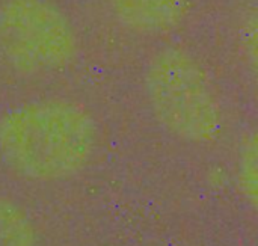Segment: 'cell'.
<instances>
[{"label":"cell","mask_w":258,"mask_h":246,"mask_svg":"<svg viewBox=\"0 0 258 246\" xmlns=\"http://www.w3.org/2000/svg\"><path fill=\"white\" fill-rule=\"evenodd\" d=\"M95 148L94 118L74 101H30L0 116V159L26 180H70L88 166Z\"/></svg>","instance_id":"6da1fadb"},{"label":"cell","mask_w":258,"mask_h":246,"mask_svg":"<svg viewBox=\"0 0 258 246\" xmlns=\"http://www.w3.org/2000/svg\"><path fill=\"white\" fill-rule=\"evenodd\" d=\"M144 88L151 112L172 136L190 144L215 142L224 110L201 64L180 47L159 50L147 65Z\"/></svg>","instance_id":"7a4b0ae2"},{"label":"cell","mask_w":258,"mask_h":246,"mask_svg":"<svg viewBox=\"0 0 258 246\" xmlns=\"http://www.w3.org/2000/svg\"><path fill=\"white\" fill-rule=\"evenodd\" d=\"M236 174L240 195L258 213V130L243 141L237 157Z\"/></svg>","instance_id":"8992f818"},{"label":"cell","mask_w":258,"mask_h":246,"mask_svg":"<svg viewBox=\"0 0 258 246\" xmlns=\"http://www.w3.org/2000/svg\"><path fill=\"white\" fill-rule=\"evenodd\" d=\"M0 54L23 74H53L76 60L79 38L68 17L48 0H5Z\"/></svg>","instance_id":"3957f363"},{"label":"cell","mask_w":258,"mask_h":246,"mask_svg":"<svg viewBox=\"0 0 258 246\" xmlns=\"http://www.w3.org/2000/svg\"><path fill=\"white\" fill-rule=\"evenodd\" d=\"M239 47L252 79L258 85V8L248 12L240 23Z\"/></svg>","instance_id":"52a82bcc"},{"label":"cell","mask_w":258,"mask_h":246,"mask_svg":"<svg viewBox=\"0 0 258 246\" xmlns=\"http://www.w3.org/2000/svg\"><path fill=\"white\" fill-rule=\"evenodd\" d=\"M38 233L30 215L15 201L0 198V246H36Z\"/></svg>","instance_id":"5b68a950"},{"label":"cell","mask_w":258,"mask_h":246,"mask_svg":"<svg viewBox=\"0 0 258 246\" xmlns=\"http://www.w3.org/2000/svg\"><path fill=\"white\" fill-rule=\"evenodd\" d=\"M115 20L141 35H162L181 24L187 0H107Z\"/></svg>","instance_id":"277c9868"}]
</instances>
